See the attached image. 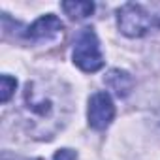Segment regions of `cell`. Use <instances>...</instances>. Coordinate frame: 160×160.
<instances>
[{
  "instance_id": "6",
  "label": "cell",
  "mask_w": 160,
  "mask_h": 160,
  "mask_svg": "<svg viewBox=\"0 0 160 160\" xmlns=\"http://www.w3.org/2000/svg\"><path fill=\"white\" fill-rule=\"evenodd\" d=\"M106 85L119 96V98H124L130 94L132 87H134V79L130 77L128 72L124 70H111L108 75H106Z\"/></svg>"
},
{
  "instance_id": "4",
  "label": "cell",
  "mask_w": 160,
  "mask_h": 160,
  "mask_svg": "<svg viewBox=\"0 0 160 160\" xmlns=\"http://www.w3.org/2000/svg\"><path fill=\"white\" fill-rule=\"evenodd\" d=\"M87 117H89V124L94 130H106L111 124L115 117V108L108 92H94L91 96Z\"/></svg>"
},
{
  "instance_id": "1",
  "label": "cell",
  "mask_w": 160,
  "mask_h": 160,
  "mask_svg": "<svg viewBox=\"0 0 160 160\" xmlns=\"http://www.w3.org/2000/svg\"><path fill=\"white\" fill-rule=\"evenodd\" d=\"M158 25H160L158 17L152 15L141 4L128 2L119 10V28L122 34L130 38H141Z\"/></svg>"
},
{
  "instance_id": "9",
  "label": "cell",
  "mask_w": 160,
  "mask_h": 160,
  "mask_svg": "<svg viewBox=\"0 0 160 160\" xmlns=\"http://www.w3.org/2000/svg\"><path fill=\"white\" fill-rule=\"evenodd\" d=\"M53 160H77V152L72 149H60L55 152Z\"/></svg>"
},
{
  "instance_id": "5",
  "label": "cell",
  "mask_w": 160,
  "mask_h": 160,
  "mask_svg": "<svg viewBox=\"0 0 160 160\" xmlns=\"http://www.w3.org/2000/svg\"><path fill=\"white\" fill-rule=\"evenodd\" d=\"M62 28H64L62 21L58 17H55V15L49 13V15L40 17L38 21H34L28 27L27 38L32 40V42H47V40H53V38L60 36L62 34Z\"/></svg>"
},
{
  "instance_id": "7",
  "label": "cell",
  "mask_w": 160,
  "mask_h": 160,
  "mask_svg": "<svg viewBox=\"0 0 160 160\" xmlns=\"http://www.w3.org/2000/svg\"><path fill=\"white\" fill-rule=\"evenodd\" d=\"M62 10L72 19H85L94 12L92 2H62Z\"/></svg>"
},
{
  "instance_id": "2",
  "label": "cell",
  "mask_w": 160,
  "mask_h": 160,
  "mask_svg": "<svg viewBox=\"0 0 160 160\" xmlns=\"http://www.w3.org/2000/svg\"><path fill=\"white\" fill-rule=\"evenodd\" d=\"M73 62L83 72H96L104 66L98 38L92 28H81L73 40Z\"/></svg>"
},
{
  "instance_id": "10",
  "label": "cell",
  "mask_w": 160,
  "mask_h": 160,
  "mask_svg": "<svg viewBox=\"0 0 160 160\" xmlns=\"http://www.w3.org/2000/svg\"><path fill=\"white\" fill-rule=\"evenodd\" d=\"M4 160H10L8 156H4ZM13 160H28V158H13Z\"/></svg>"
},
{
  "instance_id": "3",
  "label": "cell",
  "mask_w": 160,
  "mask_h": 160,
  "mask_svg": "<svg viewBox=\"0 0 160 160\" xmlns=\"http://www.w3.org/2000/svg\"><path fill=\"white\" fill-rule=\"evenodd\" d=\"M25 106L34 119H40L42 122H45L57 117L60 104L51 91L38 89V83H28L25 91Z\"/></svg>"
},
{
  "instance_id": "8",
  "label": "cell",
  "mask_w": 160,
  "mask_h": 160,
  "mask_svg": "<svg viewBox=\"0 0 160 160\" xmlns=\"http://www.w3.org/2000/svg\"><path fill=\"white\" fill-rule=\"evenodd\" d=\"M2 89H0V100H2L4 104L12 98V94H13V91H15V87H17V81L13 77H10V75H2Z\"/></svg>"
}]
</instances>
